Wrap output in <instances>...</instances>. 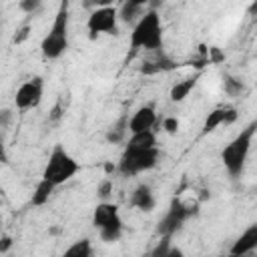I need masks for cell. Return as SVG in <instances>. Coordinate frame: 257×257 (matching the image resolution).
Listing matches in <instances>:
<instances>
[{
	"label": "cell",
	"mask_w": 257,
	"mask_h": 257,
	"mask_svg": "<svg viewBox=\"0 0 257 257\" xmlns=\"http://www.w3.org/2000/svg\"><path fill=\"white\" fill-rule=\"evenodd\" d=\"M197 213V209L191 205V203H185V201H181L179 197H173L171 199V205H169V209H167V213H165V217L161 219V223H159V233L161 235H173L177 229H181V225L191 217V215H195Z\"/></svg>",
	"instance_id": "obj_8"
},
{
	"label": "cell",
	"mask_w": 257,
	"mask_h": 257,
	"mask_svg": "<svg viewBox=\"0 0 257 257\" xmlns=\"http://www.w3.org/2000/svg\"><path fill=\"white\" fill-rule=\"evenodd\" d=\"M0 163H2V165L8 163V153H6V145H4V141H2V137H0Z\"/></svg>",
	"instance_id": "obj_30"
},
{
	"label": "cell",
	"mask_w": 257,
	"mask_h": 257,
	"mask_svg": "<svg viewBox=\"0 0 257 257\" xmlns=\"http://www.w3.org/2000/svg\"><path fill=\"white\" fill-rule=\"evenodd\" d=\"M10 247H12V237H10V235H2V237H0V255L8 253Z\"/></svg>",
	"instance_id": "obj_28"
},
{
	"label": "cell",
	"mask_w": 257,
	"mask_h": 257,
	"mask_svg": "<svg viewBox=\"0 0 257 257\" xmlns=\"http://www.w3.org/2000/svg\"><path fill=\"white\" fill-rule=\"evenodd\" d=\"M157 122V112L151 104H145L141 108L135 110V114L128 118V133L131 135H137V133H145V131H153Z\"/></svg>",
	"instance_id": "obj_10"
},
{
	"label": "cell",
	"mask_w": 257,
	"mask_h": 257,
	"mask_svg": "<svg viewBox=\"0 0 257 257\" xmlns=\"http://www.w3.org/2000/svg\"><path fill=\"white\" fill-rule=\"evenodd\" d=\"M54 189H56V187H54L52 183H48V181L40 179V181H38V185H36V189H34V193H32V197H30V203H32L34 207H42V205H46V203H48V199L52 197Z\"/></svg>",
	"instance_id": "obj_16"
},
{
	"label": "cell",
	"mask_w": 257,
	"mask_h": 257,
	"mask_svg": "<svg viewBox=\"0 0 257 257\" xmlns=\"http://www.w3.org/2000/svg\"><path fill=\"white\" fill-rule=\"evenodd\" d=\"M159 163V149H135V147H124L120 161H118V171L124 177H135L143 171L153 169Z\"/></svg>",
	"instance_id": "obj_6"
},
{
	"label": "cell",
	"mask_w": 257,
	"mask_h": 257,
	"mask_svg": "<svg viewBox=\"0 0 257 257\" xmlns=\"http://www.w3.org/2000/svg\"><path fill=\"white\" fill-rule=\"evenodd\" d=\"M62 257H92V243L90 239H78L72 245H68L62 253Z\"/></svg>",
	"instance_id": "obj_17"
},
{
	"label": "cell",
	"mask_w": 257,
	"mask_h": 257,
	"mask_svg": "<svg viewBox=\"0 0 257 257\" xmlns=\"http://www.w3.org/2000/svg\"><path fill=\"white\" fill-rule=\"evenodd\" d=\"M12 116H14V112H12L10 108H2V110H0V131L6 128V126L10 124Z\"/></svg>",
	"instance_id": "obj_27"
},
{
	"label": "cell",
	"mask_w": 257,
	"mask_h": 257,
	"mask_svg": "<svg viewBox=\"0 0 257 257\" xmlns=\"http://www.w3.org/2000/svg\"><path fill=\"white\" fill-rule=\"evenodd\" d=\"M145 10H147V4H145L143 0H128V2H124L120 8H116V14H118V20L131 24V22H135L137 18H141Z\"/></svg>",
	"instance_id": "obj_14"
},
{
	"label": "cell",
	"mask_w": 257,
	"mask_h": 257,
	"mask_svg": "<svg viewBox=\"0 0 257 257\" xmlns=\"http://www.w3.org/2000/svg\"><path fill=\"white\" fill-rule=\"evenodd\" d=\"M197 78H199V72L193 74V76H189V78H185V80H181V82H177V84L171 88V100H173V102H181V100H185V98L189 96V92L195 88Z\"/></svg>",
	"instance_id": "obj_15"
},
{
	"label": "cell",
	"mask_w": 257,
	"mask_h": 257,
	"mask_svg": "<svg viewBox=\"0 0 257 257\" xmlns=\"http://www.w3.org/2000/svg\"><path fill=\"white\" fill-rule=\"evenodd\" d=\"M165 257H185V253L179 249V247H171L169 251H167V255Z\"/></svg>",
	"instance_id": "obj_31"
},
{
	"label": "cell",
	"mask_w": 257,
	"mask_h": 257,
	"mask_svg": "<svg viewBox=\"0 0 257 257\" xmlns=\"http://www.w3.org/2000/svg\"><path fill=\"white\" fill-rule=\"evenodd\" d=\"M257 247V225H249L233 243L229 255L231 257H245L247 253H251Z\"/></svg>",
	"instance_id": "obj_12"
},
{
	"label": "cell",
	"mask_w": 257,
	"mask_h": 257,
	"mask_svg": "<svg viewBox=\"0 0 257 257\" xmlns=\"http://www.w3.org/2000/svg\"><path fill=\"white\" fill-rule=\"evenodd\" d=\"M223 88H225V92H227L229 96H237V94H241V92L245 90L243 82L237 80V78H233V76H229V74L223 76Z\"/></svg>",
	"instance_id": "obj_21"
},
{
	"label": "cell",
	"mask_w": 257,
	"mask_h": 257,
	"mask_svg": "<svg viewBox=\"0 0 257 257\" xmlns=\"http://www.w3.org/2000/svg\"><path fill=\"white\" fill-rule=\"evenodd\" d=\"M92 225L104 243H114L122 235V219L114 203L100 201L92 211Z\"/></svg>",
	"instance_id": "obj_5"
},
{
	"label": "cell",
	"mask_w": 257,
	"mask_h": 257,
	"mask_svg": "<svg viewBox=\"0 0 257 257\" xmlns=\"http://www.w3.org/2000/svg\"><path fill=\"white\" fill-rule=\"evenodd\" d=\"M126 126H128L126 116H120V118H118V122H116L114 126H110V128H108V133H106V141H108V143H120V141L124 139L126 131H128Z\"/></svg>",
	"instance_id": "obj_20"
},
{
	"label": "cell",
	"mask_w": 257,
	"mask_h": 257,
	"mask_svg": "<svg viewBox=\"0 0 257 257\" xmlns=\"http://www.w3.org/2000/svg\"><path fill=\"white\" fill-rule=\"evenodd\" d=\"M28 32H30V26H28V24H26V26H22V28L18 30V34L14 36V42H16V44H20V42H24V40L28 38Z\"/></svg>",
	"instance_id": "obj_29"
},
{
	"label": "cell",
	"mask_w": 257,
	"mask_h": 257,
	"mask_svg": "<svg viewBox=\"0 0 257 257\" xmlns=\"http://www.w3.org/2000/svg\"><path fill=\"white\" fill-rule=\"evenodd\" d=\"M237 116H239V112L235 110V108H229V106H221V108H215L213 112H209L207 114V118H205V122H203V133L207 135V133H213L217 126H221V124H233L235 120H237Z\"/></svg>",
	"instance_id": "obj_11"
},
{
	"label": "cell",
	"mask_w": 257,
	"mask_h": 257,
	"mask_svg": "<svg viewBox=\"0 0 257 257\" xmlns=\"http://www.w3.org/2000/svg\"><path fill=\"white\" fill-rule=\"evenodd\" d=\"M255 128H257V124L255 122H249V126L243 128L221 151V161H223V165H225V169L229 171L231 177H239L243 173L245 163H247V157H249V151H251V141H253Z\"/></svg>",
	"instance_id": "obj_3"
},
{
	"label": "cell",
	"mask_w": 257,
	"mask_h": 257,
	"mask_svg": "<svg viewBox=\"0 0 257 257\" xmlns=\"http://www.w3.org/2000/svg\"><path fill=\"white\" fill-rule=\"evenodd\" d=\"M78 169H80V165L64 151V147L62 145H56L52 149L48 161H46V167L42 171V179L48 181V183H52L54 187H58V185L70 181L78 173Z\"/></svg>",
	"instance_id": "obj_4"
},
{
	"label": "cell",
	"mask_w": 257,
	"mask_h": 257,
	"mask_svg": "<svg viewBox=\"0 0 257 257\" xmlns=\"http://www.w3.org/2000/svg\"><path fill=\"white\" fill-rule=\"evenodd\" d=\"M155 195L151 191L149 185H139L133 193H131V205L141 209V211H153L155 209Z\"/></svg>",
	"instance_id": "obj_13"
},
{
	"label": "cell",
	"mask_w": 257,
	"mask_h": 257,
	"mask_svg": "<svg viewBox=\"0 0 257 257\" xmlns=\"http://www.w3.org/2000/svg\"><path fill=\"white\" fill-rule=\"evenodd\" d=\"M175 66H177V64H175L171 58H167V56L161 54V58L151 60V62H145V64L141 66V72H143V74H155V72H161V70H173Z\"/></svg>",
	"instance_id": "obj_19"
},
{
	"label": "cell",
	"mask_w": 257,
	"mask_h": 257,
	"mask_svg": "<svg viewBox=\"0 0 257 257\" xmlns=\"http://www.w3.org/2000/svg\"><path fill=\"white\" fill-rule=\"evenodd\" d=\"M131 48L139 50H161L163 48V24L161 16L155 8L143 12V16L135 22L131 32Z\"/></svg>",
	"instance_id": "obj_1"
},
{
	"label": "cell",
	"mask_w": 257,
	"mask_h": 257,
	"mask_svg": "<svg viewBox=\"0 0 257 257\" xmlns=\"http://www.w3.org/2000/svg\"><path fill=\"white\" fill-rule=\"evenodd\" d=\"M126 147H135V149H153V147H157V137H155L153 131L137 133V135H131Z\"/></svg>",
	"instance_id": "obj_18"
},
{
	"label": "cell",
	"mask_w": 257,
	"mask_h": 257,
	"mask_svg": "<svg viewBox=\"0 0 257 257\" xmlns=\"http://www.w3.org/2000/svg\"><path fill=\"white\" fill-rule=\"evenodd\" d=\"M38 8H40V2L38 0H22L20 2V10L26 12V14H34Z\"/></svg>",
	"instance_id": "obj_24"
},
{
	"label": "cell",
	"mask_w": 257,
	"mask_h": 257,
	"mask_svg": "<svg viewBox=\"0 0 257 257\" xmlns=\"http://www.w3.org/2000/svg\"><path fill=\"white\" fill-rule=\"evenodd\" d=\"M171 247H173V245H171V237H169V235H163V237H161V241L157 243V247L153 249L151 257H165V255H167V251H169Z\"/></svg>",
	"instance_id": "obj_22"
},
{
	"label": "cell",
	"mask_w": 257,
	"mask_h": 257,
	"mask_svg": "<svg viewBox=\"0 0 257 257\" xmlns=\"http://www.w3.org/2000/svg\"><path fill=\"white\" fill-rule=\"evenodd\" d=\"M163 128H165L169 135H175V133L179 131V120H177L175 116H167V118L163 120Z\"/></svg>",
	"instance_id": "obj_25"
},
{
	"label": "cell",
	"mask_w": 257,
	"mask_h": 257,
	"mask_svg": "<svg viewBox=\"0 0 257 257\" xmlns=\"http://www.w3.org/2000/svg\"><path fill=\"white\" fill-rule=\"evenodd\" d=\"M207 58H209V64H211V62H215V64H217V62H221V60L225 58V54H223V52H221L217 46H213V48H209Z\"/></svg>",
	"instance_id": "obj_26"
},
{
	"label": "cell",
	"mask_w": 257,
	"mask_h": 257,
	"mask_svg": "<svg viewBox=\"0 0 257 257\" xmlns=\"http://www.w3.org/2000/svg\"><path fill=\"white\" fill-rule=\"evenodd\" d=\"M42 92H44V82H42L40 76L22 82V84L18 86V90H16V96H14L16 108L28 110V108L38 106L40 100H42Z\"/></svg>",
	"instance_id": "obj_9"
},
{
	"label": "cell",
	"mask_w": 257,
	"mask_h": 257,
	"mask_svg": "<svg viewBox=\"0 0 257 257\" xmlns=\"http://www.w3.org/2000/svg\"><path fill=\"white\" fill-rule=\"evenodd\" d=\"M112 193V181L110 179H104L98 187H96V195H98V199L100 201H106V197Z\"/></svg>",
	"instance_id": "obj_23"
},
{
	"label": "cell",
	"mask_w": 257,
	"mask_h": 257,
	"mask_svg": "<svg viewBox=\"0 0 257 257\" xmlns=\"http://www.w3.org/2000/svg\"><path fill=\"white\" fill-rule=\"evenodd\" d=\"M104 171H106V173H112V171H114V165L106 163V165H104Z\"/></svg>",
	"instance_id": "obj_32"
},
{
	"label": "cell",
	"mask_w": 257,
	"mask_h": 257,
	"mask_svg": "<svg viewBox=\"0 0 257 257\" xmlns=\"http://www.w3.org/2000/svg\"><path fill=\"white\" fill-rule=\"evenodd\" d=\"M68 20H70L68 2H60L58 12L54 16V22H52L48 34L40 42V50H42L44 58L56 60L68 50Z\"/></svg>",
	"instance_id": "obj_2"
},
{
	"label": "cell",
	"mask_w": 257,
	"mask_h": 257,
	"mask_svg": "<svg viewBox=\"0 0 257 257\" xmlns=\"http://www.w3.org/2000/svg\"><path fill=\"white\" fill-rule=\"evenodd\" d=\"M86 28H88L90 38H94L98 34H116V30H118V14H116V8L114 6H108V4H102V6L94 8L88 14Z\"/></svg>",
	"instance_id": "obj_7"
}]
</instances>
